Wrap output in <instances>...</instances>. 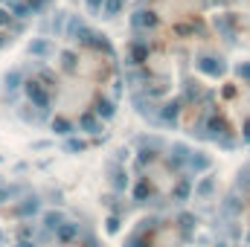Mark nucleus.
Returning <instances> with one entry per match:
<instances>
[{
	"label": "nucleus",
	"instance_id": "f03ea898",
	"mask_svg": "<svg viewBox=\"0 0 250 247\" xmlns=\"http://www.w3.org/2000/svg\"><path fill=\"white\" fill-rule=\"evenodd\" d=\"M3 23H9V12H6V9H0V26H3Z\"/></svg>",
	"mask_w": 250,
	"mask_h": 247
},
{
	"label": "nucleus",
	"instance_id": "20e7f679",
	"mask_svg": "<svg viewBox=\"0 0 250 247\" xmlns=\"http://www.w3.org/2000/svg\"><path fill=\"white\" fill-rule=\"evenodd\" d=\"M6 195H9V192H6V189H0V204L6 201Z\"/></svg>",
	"mask_w": 250,
	"mask_h": 247
},
{
	"label": "nucleus",
	"instance_id": "f257e3e1",
	"mask_svg": "<svg viewBox=\"0 0 250 247\" xmlns=\"http://www.w3.org/2000/svg\"><path fill=\"white\" fill-rule=\"evenodd\" d=\"M23 90H26V96H29L35 105H41V108L47 105V93H44V87H41L38 82H32V79H29V82L23 84Z\"/></svg>",
	"mask_w": 250,
	"mask_h": 247
},
{
	"label": "nucleus",
	"instance_id": "7ed1b4c3",
	"mask_svg": "<svg viewBox=\"0 0 250 247\" xmlns=\"http://www.w3.org/2000/svg\"><path fill=\"white\" fill-rule=\"evenodd\" d=\"M6 44H9V38H6V35H3V32H0V50H3V47H6Z\"/></svg>",
	"mask_w": 250,
	"mask_h": 247
}]
</instances>
